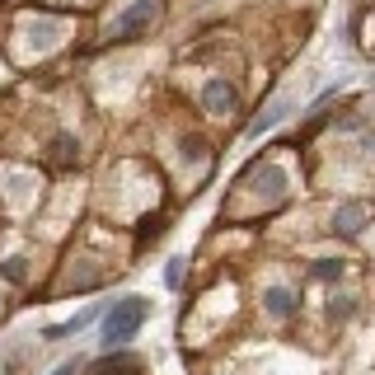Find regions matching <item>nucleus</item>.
<instances>
[{
  "label": "nucleus",
  "mask_w": 375,
  "mask_h": 375,
  "mask_svg": "<svg viewBox=\"0 0 375 375\" xmlns=\"http://www.w3.org/2000/svg\"><path fill=\"white\" fill-rule=\"evenodd\" d=\"M141 361L132 352H113V356H99V361L90 366V375H137Z\"/></svg>",
  "instance_id": "obj_4"
},
{
  "label": "nucleus",
  "mask_w": 375,
  "mask_h": 375,
  "mask_svg": "<svg viewBox=\"0 0 375 375\" xmlns=\"http://www.w3.org/2000/svg\"><path fill=\"white\" fill-rule=\"evenodd\" d=\"M90 319H94V310H80L75 319H66V324H57V329H47V338H66V333H80L85 324H90Z\"/></svg>",
  "instance_id": "obj_7"
},
{
  "label": "nucleus",
  "mask_w": 375,
  "mask_h": 375,
  "mask_svg": "<svg viewBox=\"0 0 375 375\" xmlns=\"http://www.w3.org/2000/svg\"><path fill=\"white\" fill-rule=\"evenodd\" d=\"M75 371H80V361H66V366H57L52 375H75Z\"/></svg>",
  "instance_id": "obj_11"
},
{
  "label": "nucleus",
  "mask_w": 375,
  "mask_h": 375,
  "mask_svg": "<svg viewBox=\"0 0 375 375\" xmlns=\"http://www.w3.org/2000/svg\"><path fill=\"white\" fill-rule=\"evenodd\" d=\"M70 155H75V141H70V137H57V159H70Z\"/></svg>",
  "instance_id": "obj_10"
},
{
  "label": "nucleus",
  "mask_w": 375,
  "mask_h": 375,
  "mask_svg": "<svg viewBox=\"0 0 375 375\" xmlns=\"http://www.w3.org/2000/svg\"><path fill=\"white\" fill-rule=\"evenodd\" d=\"M202 108L211 117H226L230 108H235V90H230L226 80H206V90H202Z\"/></svg>",
  "instance_id": "obj_2"
},
{
  "label": "nucleus",
  "mask_w": 375,
  "mask_h": 375,
  "mask_svg": "<svg viewBox=\"0 0 375 375\" xmlns=\"http://www.w3.org/2000/svg\"><path fill=\"white\" fill-rule=\"evenodd\" d=\"M282 108H286V103H273V108H263V113L253 117V127H249V137H263V132H268V127H273L277 117H282Z\"/></svg>",
  "instance_id": "obj_8"
},
{
  "label": "nucleus",
  "mask_w": 375,
  "mask_h": 375,
  "mask_svg": "<svg viewBox=\"0 0 375 375\" xmlns=\"http://www.w3.org/2000/svg\"><path fill=\"white\" fill-rule=\"evenodd\" d=\"M146 315H150V305L146 300H117L113 310H108V319H103V342L108 347H117V342H127V338H137V329L146 324Z\"/></svg>",
  "instance_id": "obj_1"
},
{
  "label": "nucleus",
  "mask_w": 375,
  "mask_h": 375,
  "mask_svg": "<svg viewBox=\"0 0 375 375\" xmlns=\"http://www.w3.org/2000/svg\"><path fill=\"white\" fill-rule=\"evenodd\" d=\"M366 221V206L361 202H342L338 211H333V230H342V235H356Z\"/></svg>",
  "instance_id": "obj_5"
},
{
  "label": "nucleus",
  "mask_w": 375,
  "mask_h": 375,
  "mask_svg": "<svg viewBox=\"0 0 375 375\" xmlns=\"http://www.w3.org/2000/svg\"><path fill=\"white\" fill-rule=\"evenodd\" d=\"M150 19H155V0H137V5H132V10L117 19V33H122V38H137Z\"/></svg>",
  "instance_id": "obj_3"
},
{
  "label": "nucleus",
  "mask_w": 375,
  "mask_h": 375,
  "mask_svg": "<svg viewBox=\"0 0 375 375\" xmlns=\"http://www.w3.org/2000/svg\"><path fill=\"white\" fill-rule=\"evenodd\" d=\"M263 300H268V310H273L277 319H291V315H296V296H291L286 286H273V291H268Z\"/></svg>",
  "instance_id": "obj_6"
},
{
  "label": "nucleus",
  "mask_w": 375,
  "mask_h": 375,
  "mask_svg": "<svg viewBox=\"0 0 375 375\" xmlns=\"http://www.w3.org/2000/svg\"><path fill=\"white\" fill-rule=\"evenodd\" d=\"M338 273H342V263H333V258H324V263L315 268V277H319V282H333Z\"/></svg>",
  "instance_id": "obj_9"
}]
</instances>
